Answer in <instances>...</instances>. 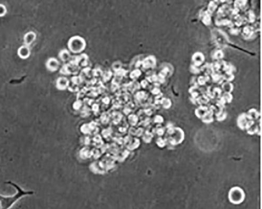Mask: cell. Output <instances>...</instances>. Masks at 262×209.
<instances>
[{
    "mask_svg": "<svg viewBox=\"0 0 262 209\" xmlns=\"http://www.w3.org/2000/svg\"><path fill=\"white\" fill-rule=\"evenodd\" d=\"M209 77L208 75H206L205 77L203 76L199 77L198 78V84H199L200 85H204V84H206L207 82L209 81Z\"/></svg>",
    "mask_w": 262,
    "mask_h": 209,
    "instance_id": "17",
    "label": "cell"
},
{
    "mask_svg": "<svg viewBox=\"0 0 262 209\" xmlns=\"http://www.w3.org/2000/svg\"><path fill=\"white\" fill-rule=\"evenodd\" d=\"M231 30H230V33L231 34H232V35H238V33H240V30L239 29H238V28H231Z\"/></svg>",
    "mask_w": 262,
    "mask_h": 209,
    "instance_id": "25",
    "label": "cell"
},
{
    "mask_svg": "<svg viewBox=\"0 0 262 209\" xmlns=\"http://www.w3.org/2000/svg\"><path fill=\"white\" fill-rule=\"evenodd\" d=\"M247 116L250 120H253V119H257L259 117L260 115L255 109H251L248 111Z\"/></svg>",
    "mask_w": 262,
    "mask_h": 209,
    "instance_id": "12",
    "label": "cell"
},
{
    "mask_svg": "<svg viewBox=\"0 0 262 209\" xmlns=\"http://www.w3.org/2000/svg\"><path fill=\"white\" fill-rule=\"evenodd\" d=\"M5 183L15 188L16 193L14 195L7 196L0 194V209H10L22 198L34 195L33 191L24 190L19 185L11 181H8Z\"/></svg>",
    "mask_w": 262,
    "mask_h": 209,
    "instance_id": "1",
    "label": "cell"
},
{
    "mask_svg": "<svg viewBox=\"0 0 262 209\" xmlns=\"http://www.w3.org/2000/svg\"><path fill=\"white\" fill-rule=\"evenodd\" d=\"M222 77H223V79L226 80L227 81V82H228L232 81L234 78V76L233 75L232 73H226L223 75H222Z\"/></svg>",
    "mask_w": 262,
    "mask_h": 209,
    "instance_id": "21",
    "label": "cell"
},
{
    "mask_svg": "<svg viewBox=\"0 0 262 209\" xmlns=\"http://www.w3.org/2000/svg\"><path fill=\"white\" fill-rule=\"evenodd\" d=\"M7 12L6 8L4 5L2 4H0V17H3L5 16Z\"/></svg>",
    "mask_w": 262,
    "mask_h": 209,
    "instance_id": "23",
    "label": "cell"
},
{
    "mask_svg": "<svg viewBox=\"0 0 262 209\" xmlns=\"http://www.w3.org/2000/svg\"><path fill=\"white\" fill-rule=\"evenodd\" d=\"M216 25H218V26H221V25L228 26L230 27H232L233 26V24L232 23V22L228 19H222V20H220V21L216 20Z\"/></svg>",
    "mask_w": 262,
    "mask_h": 209,
    "instance_id": "15",
    "label": "cell"
},
{
    "mask_svg": "<svg viewBox=\"0 0 262 209\" xmlns=\"http://www.w3.org/2000/svg\"><path fill=\"white\" fill-rule=\"evenodd\" d=\"M250 119L248 118L246 113H243L240 115L238 119V125L242 129L246 128V125Z\"/></svg>",
    "mask_w": 262,
    "mask_h": 209,
    "instance_id": "6",
    "label": "cell"
},
{
    "mask_svg": "<svg viewBox=\"0 0 262 209\" xmlns=\"http://www.w3.org/2000/svg\"><path fill=\"white\" fill-rule=\"evenodd\" d=\"M222 97L223 98L226 103H230L232 100V95L229 93H224Z\"/></svg>",
    "mask_w": 262,
    "mask_h": 209,
    "instance_id": "20",
    "label": "cell"
},
{
    "mask_svg": "<svg viewBox=\"0 0 262 209\" xmlns=\"http://www.w3.org/2000/svg\"><path fill=\"white\" fill-rule=\"evenodd\" d=\"M36 38V34L34 31H29L25 34L23 38L24 45L29 46L34 43Z\"/></svg>",
    "mask_w": 262,
    "mask_h": 209,
    "instance_id": "4",
    "label": "cell"
},
{
    "mask_svg": "<svg viewBox=\"0 0 262 209\" xmlns=\"http://www.w3.org/2000/svg\"><path fill=\"white\" fill-rule=\"evenodd\" d=\"M254 29L250 26H246L243 28V36L244 38H250L254 34Z\"/></svg>",
    "mask_w": 262,
    "mask_h": 209,
    "instance_id": "8",
    "label": "cell"
},
{
    "mask_svg": "<svg viewBox=\"0 0 262 209\" xmlns=\"http://www.w3.org/2000/svg\"><path fill=\"white\" fill-rule=\"evenodd\" d=\"M190 71L191 72L194 73V74H198L200 72V70L197 67H196L195 65H191L190 67Z\"/></svg>",
    "mask_w": 262,
    "mask_h": 209,
    "instance_id": "24",
    "label": "cell"
},
{
    "mask_svg": "<svg viewBox=\"0 0 262 209\" xmlns=\"http://www.w3.org/2000/svg\"><path fill=\"white\" fill-rule=\"evenodd\" d=\"M192 62L193 63V65L196 67H199L201 65L204 61V56L202 53L198 52L195 53L192 55Z\"/></svg>",
    "mask_w": 262,
    "mask_h": 209,
    "instance_id": "5",
    "label": "cell"
},
{
    "mask_svg": "<svg viewBox=\"0 0 262 209\" xmlns=\"http://www.w3.org/2000/svg\"><path fill=\"white\" fill-rule=\"evenodd\" d=\"M247 17H248L246 18V20L248 22H250V23H254L256 20L255 14L252 11H250L248 12Z\"/></svg>",
    "mask_w": 262,
    "mask_h": 209,
    "instance_id": "18",
    "label": "cell"
},
{
    "mask_svg": "<svg viewBox=\"0 0 262 209\" xmlns=\"http://www.w3.org/2000/svg\"><path fill=\"white\" fill-rule=\"evenodd\" d=\"M231 9L230 7L228 5L226 4H224L222 5L221 7H220L219 10L218 11L217 14L219 15V16H224L226 15L229 13V12H230Z\"/></svg>",
    "mask_w": 262,
    "mask_h": 209,
    "instance_id": "7",
    "label": "cell"
},
{
    "mask_svg": "<svg viewBox=\"0 0 262 209\" xmlns=\"http://www.w3.org/2000/svg\"><path fill=\"white\" fill-rule=\"evenodd\" d=\"M17 55L19 58L22 59H26L29 58L31 55V49L29 47L24 45L21 46L17 50Z\"/></svg>",
    "mask_w": 262,
    "mask_h": 209,
    "instance_id": "3",
    "label": "cell"
},
{
    "mask_svg": "<svg viewBox=\"0 0 262 209\" xmlns=\"http://www.w3.org/2000/svg\"><path fill=\"white\" fill-rule=\"evenodd\" d=\"M46 65L49 70H51V71H54L57 68L58 62L55 59H50L47 62Z\"/></svg>",
    "mask_w": 262,
    "mask_h": 209,
    "instance_id": "9",
    "label": "cell"
},
{
    "mask_svg": "<svg viewBox=\"0 0 262 209\" xmlns=\"http://www.w3.org/2000/svg\"><path fill=\"white\" fill-rule=\"evenodd\" d=\"M221 89L224 93H231V91H233V85L230 82H225L222 85Z\"/></svg>",
    "mask_w": 262,
    "mask_h": 209,
    "instance_id": "13",
    "label": "cell"
},
{
    "mask_svg": "<svg viewBox=\"0 0 262 209\" xmlns=\"http://www.w3.org/2000/svg\"><path fill=\"white\" fill-rule=\"evenodd\" d=\"M244 193L240 188L234 187L231 189L228 194L229 200L234 204H239L244 199Z\"/></svg>",
    "mask_w": 262,
    "mask_h": 209,
    "instance_id": "2",
    "label": "cell"
},
{
    "mask_svg": "<svg viewBox=\"0 0 262 209\" xmlns=\"http://www.w3.org/2000/svg\"><path fill=\"white\" fill-rule=\"evenodd\" d=\"M224 55L222 51L221 50H217L214 52V53L213 55V58H214L216 60H219L221 59L223 57Z\"/></svg>",
    "mask_w": 262,
    "mask_h": 209,
    "instance_id": "19",
    "label": "cell"
},
{
    "mask_svg": "<svg viewBox=\"0 0 262 209\" xmlns=\"http://www.w3.org/2000/svg\"><path fill=\"white\" fill-rule=\"evenodd\" d=\"M161 103L165 108H169L171 105V101L168 98H163L161 101Z\"/></svg>",
    "mask_w": 262,
    "mask_h": 209,
    "instance_id": "22",
    "label": "cell"
},
{
    "mask_svg": "<svg viewBox=\"0 0 262 209\" xmlns=\"http://www.w3.org/2000/svg\"><path fill=\"white\" fill-rule=\"evenodd\" d=\"M246 3L247 1H236L234 2V7L239 10L243 9V8L246 5Z\"/></svg>",
    "mask_w": 262,
    "mask_h": 209,
    "instance_id": "16",
    "label": "cell"
},
{
    "mask_svg": "<svg viewBox=\"0 0 262 209\" xmlns=\"http://www.w3.org/2000/svg\"><path fill=\"white\" fill-rule=\"evenodd\" d=\"M208 111V109L206 106H201L196 111V114L199 118H203Z\"/></svg>",
    "mask_w": 262,
    "mask_h": 209,
    "instance_id": "10",
    "label": "cell"
},
{
    "mask_svg": "<svg viewBox=\"0 0 262 209\" xmlns=\"http://www.w3.org/2000/svg\"><path fill=\"white\" fill-rule=\"evenodd\" d=\"M202 21L203 23L207 26H208L211 24V14H210L207 11H205L202 14Z\"/></svg>",
    "mask_w": 262,
    "mask_h": 209,
    "instance_id": "11",
    "label": "cell"
},
{
    "mask_svg": "<svg viewBox=\"0 0 262 209\" xmlns=\"http://www.w3.org/2000/svg\"><path fill=\"white\" fill-rule=\"evenodd\" d=\"M218 2V1H211L209 3L207 11L210 14H212L216 9V7L218 6V3H217Z\"/></svg>",
    "mask_w": 262,
    "mask_h": 209,
    "instance_id": "14",
    "label": "cell"
}]
</instances>
